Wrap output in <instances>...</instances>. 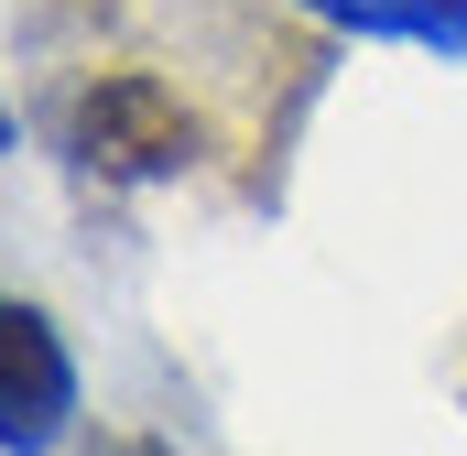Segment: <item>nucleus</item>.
<instances>
[{"instance_id":"obj_1","label":"nucleus","mask_w":467,"mask_h":456,"mask_svg":"<svg viewBox=\"0 0 467 456\" xmlns=\"http://www.w3.org/2000/svg\"><path fill=\"white\" fill-rule=\"evenodd\" d=\"M250 33H261V11H239L207 55H229ZM207 55L174 77L163 11H130V0H44L33 11V66H44L33 130L66 163V185L99 196V207H119V196H163V185H196V174L239 163L250 207H272L283 196L294 98H316L337 55L327 44H294L272 66H229V77H207Z\"/></svg>"},{"instance_id":"obj_2","label":"nucleus","mask_w":467,"mask_h":456,"mask_svg":"<svg viewBox=\"0 0 467 456\" xmlns=\"http://www.w3.org/2000/svg\"><path fill=\"white\" fill-rule=\"evenodd\" d=\"M77 435V358L44 305L0 294V456H55Z\"/></svg>"},{"instance_id":"obj_3","label":"nucleus","mask_w":467,"mask_h":456,"mask_svg":"<svg viewBox=\"0 0 467 456\" xmlns=\"http://www.w3.org/2000/svg\"><path fill=\"white\" fill-rule=\"evenodd\" d=\"M316 22H337L358 44H424V55H467V0H305Z\"/></svg>"},{"instance_id":"obj_4","label":"nucleus","mask_w":467,"mask_h":456,"mask_svg":"<svg viewBox=\"0 0 467 456\" xmlns=\"http://www.w3.org/2000/svg\"><path fill=\"white\" fill-rule=\"evenodd\" d=\"M99 456H174V446H152V435H109Z\"/></svg>"},{"instance_id":"obj_5","label":"nucleus","mask_w":467,"mask_h":456,"mask_svg":"<svg viewBox=\"0 0 467 456\" xmlns=\"http://www.w3.org/2000/svg\"><path fill=\"white\" fill-rule=\"evenodd\" d=\"M0 152H11V98H0Z\"/></svg>"}]
</instances>
